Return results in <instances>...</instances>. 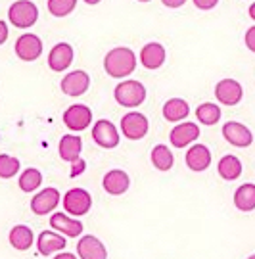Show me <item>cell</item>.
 Masks as SVG:
<instances>
[{
	"instance_id": "obj_22",
	"label": "cell",
	"mask_w": 255,
	"mask_h": 259,
	"mask_svg": "<svg viewBox=\"0 0 255 259\" xmlns=\"http://www.w3.org/2000/svg\"><path fill=\"white\" fill-rule=\"evenodd\" d=\"M242 169H244V167H242V161H240L236 156H232V154L223 156L217 163L219 175H221V179H225V181H236V179H240Z\"/></svg>"
},
{
	"instance_id": "obj_21",
	"label": "cell",
	"mask_w": 255,
	"mask_h": 259,
	"mask_svg": "<svg viewBox=\"0 0 255 259\" xmlns=\"http://www.w3.org/2000/svg\"><path fill=\"white\" fill-rule=\"evenodd\" d=\"M81 150H82V140L77 135H65V137H62L60 146H58L60 157L64 161H69V163H73L75 159L81 157Z\"/></svg>"
},
{
	"instance_id": "obj_18",
	"label": "cell",
	"mask_w": 255,
	"mask_h": 259,
	"mask_svg": "<svg viewBox=\"0 0 255 259\" xmlns=\"http://www.w3.org/2000/svg\"><path fill=\"white\" fill-rule=\"evenodd\" d=\"M129 185H131V179H129V175L123 169H111V171L106 173L104 181H102L104 190L111 196L125 194L129 190Z\"/></svg>"
},
{
	"instance_id": "obj_2",
	"label": "cell",
	"mask_w": 255,
	"mask_h": 259,
	"mask_svg": "<svg viewBox=\"0 0 255 259\" xmlns=\"http://www.w3.org/2000/svg\"><path fill=\"white\" fill-rule=\"evenodd\" d=\"M115 100L123 108H138L146 100V87L140 81L125 79L115 87Z\"/></svg>"
},
{
	"instance_id": "obj_15",
	"label": "cell",
	"mask_w": 255,
	"mask_h": 259,
	"mask_svg": "<svg viewBox=\"0 0 255 259\" xmlns=\"http://www.w3.org/2000/svg\"><path fill=\"white\" fill-rule=\"evenodd\" d=\"M167 60V50L159 42H148L140 50V64L146 69H159Z\"/></svg>"
},
{
	"instance_id": "obj_11",
	"label": "cell",
	"mask_w": 255,
	"mask_h": 259,
	"mask_svg": "<svg viewBox=\"0 0 255 259\" xmlns=\"http://www.w3.org/2000/svg\"><path fill=\"white\" fill-rule=\"evenodd\" d=\"M60 87H62V93H65L67 96H82L91 87V77L82 69H75L65 75Z\"/></svg>"
},
{
	"instance_id": "obj_31",
	"label": "cell",
	"mask_w": 255,
	"mask_h": 259,
	"mask_svg": "<svg viewBox=\"0 0 255 259\" xmlns=\"http://www.w3.org/2000/svg\"><path fill=\"white\" fill-rule=\"evenodd\" d=\"M84 169H87V161L82 159V157H79V159H75L71 163V173L69 175L71 177H79L84 173Z\"/></svg>"
},
{
	"instance_id": "obj_26",
	"label": "cell",
	"mask_w": 255,
	"mask_h": 259,
	"mask_svg": "<svg viewBox=\"0 0 255 259\" xmlns=\"http://www.w3.org/2000/svg\"><path fill=\"white\" fill-rule=\"evenodd\" d=\"M150 159H152V165L159 171H169L175 163L173 152L167 148L165 144H157L152 148V154H150Z\"/></svg>"
},
{
	"instance_id": "obj_20",
	"label": "cell",
	"mask_w": 255,
	"mask_h": 259,
	"mask_svg": "<svg viewBox=\"0 0 255 259\" xmlns=\"http://www.w3.org/2000/svg\"><path fill=\"white\" fill-rule=\"evenodd\" d=\"M36 246H38V251L42 255H52L56 251L64 250L65 246V236H62L60 232H52V231H42L36 238Z\"/></svg>"
},
{
	"instance_id": "obj_6",
	"label": "cell",
	"mask_w": 255,
	"mask_h": 259,
	"mask_svg": "<svg viewBox=\"0 0 255 259\" xmlns=\"http://www.w3.org/2000/svg\"><path fill=\"white\" fill-rule=\"evenodd\" d=\"M215 98L223 106H238L244 98V89L236 79H223L215 84Z\"/></svg>"
},
{
	"instance_id": "obj_5",
	"label": "cell",
	"mask_w": 255,
	"mask_h": 259,
	"mask_svg": "<svg viewBox=\"0 0 255 259\" xmlns=\"http://www.w3.org/2000/svg\"><path fill=\"white\" fill-rule=\"evenodd\" d=\"M62 204H64V209L69 213V215L81 217V215H87V213L91 211L92 198L84 188H71V190L65 192V196L62 198Z\"/></svg>"
},
{
	"instance_id": "obj_10",
	"label": "cell",
	"mask_w": 255,
	"mask_h": 259,
	"mask_svg": "<svg viewBox=\"0 0 255 259\" xmlns=\"http://www.w3.org/2000/svg\"><path fill=\"white\" fill-rule=\"evenodd\" d=\"M64 123L67 129L71 131H84L92 123V111L84 104H75L69 106L64 111Z\"/></svg>"
},
{
	"instance_id": "obj_14",
	"label": "cell",
	"mask_w": 255,
	"mask_h": 259,
	"mask_svg": "<svg viewBox=\"0 0 255 259\" xmlns=\"http://www.w3.org/2000/svg\"><path fill=\"white\" fill-rule=\"evenodd\" d=\"M196 139H200V127L196 123H179L169 135L175 148H186Z\"/></svg>"
},
{
	"instance_id": "obj_33",
	"label": "cell",
	"mask_w": 255,
	"mask_h": 259,
	"mask_svg": "<svg viewBox=\"0 0 255 259\" xmlns=\"http://www.w3.org/2000/svg\"><path fill=\"white\" fill-rule=\"evenodd\" d=\"M219 4V0H194V6L198 10H211Z\"/></svg>"
},
{
	"instance_id": "obj_36",
	"label": "cell",
	"mask_w": 255,
	"mask_h": 259,
	"mask_svg": "<svg viewBox=\"0 0 255 259\" xmlns=\"http://www.w3.org/2000/svg\"><path fill=\"white\" fill-rule=\"evenodd\" d=\"M54 259H77L75 253H69V251H64V253H58Z\"/></svg>"
},
{
	"instance_id": "obj_27",
	"label": "cell",
	"mask_w": 255,
	"mask_h": 259,
	"mask_svg": "<svg viewBox=\"0 0 255 259\" xmlns=\"http://www.w3.org/2000/svg\"><path fill=\"white\" fill-rule=\"evenodd\" d=\"M221 115H223V113H221V108L213 102H203L196 108V117H198V121L203 123V125H215V123H219Z\"/></svg>"
},
{
	"instance_id": "obj_29",
	"label": "cell",
	"mask_w": 255,
	"mask_h": 259,
	"mask_svg": "<svg viewBox=\"0 0 255 259\" xmlns=\"http://www.w3.org/2000/svg\"><path fill=\"white\" fill-rule=\"evenodd\" d=\"M48 12L56 16V18H65L69 16L75 6H77V0H48Z\"/></svg>"
},
{
	"instance_id": "obj_19",
	"label": "cell",
	"mask_w": 255,
	"mask_h": 259,
	"mask_svg": "<svg viewBox=\"0 0 255 259\" xmlns=\"http://www.w3.org/2000/svg\"><path fill=\"white\" fill-rule=\"evenodd\" d=\"M50 227L60 232V234L69 236V238H75V236L82 234V223L77 221V219H71L65 213H54L50 217Z\"/></svg>"
},
{
	"instance_id": "obj_38",
	"label": "cell",
	"mask_w": 255,
	"mask_h": 259,
	"mask_svg": "<svg viewBox=\"0 0 255 259\" xmlns=\"http://www.w3.org/2000/svg\"><path fill=\"white\" fill-rule=\"evenodd\" d=\"M84 2H87V4H91V6H94V4H98L100 0H84Z\"/></svg>"
},
{
	"instance_id": "obj_9",
	"label": "cell",
	"mask_w": 255,
	"mask_h": 259,
	"mask_svg": "<svg viewBox=\"0 0 255 259\" xmlns=\"http://www.w3.org/2000/svg\"><path fill=\"white\" fill-rule=\"evenodd\" d=\"M92 139L94 142L102 146V148H115L119 144V131L117 127L108 119H100L98 123H94V127H92Z\"/></svg>"
},
{
	"instance_id": "obj_8",
	"label": "cell",
	"mask_w": 255,
	"mask_h": 259,
	"mask_svg": "<svg viewBox=\"0 0 255 259\" xmlns=\"http://www.w3.org/2000/svg\"><path fill=\"white\" fill-rule=\"evenodd\" d=\"M223 137H225L228 144H232L236 148H247L253 142L251 131L247 129L246 125L238 123V121H227L223 125Z\"/></svg>"
},
{
	"instance_id": "obj_3",
	"label": "cell",
	"mask_w": 255,
	"mask_h": 259,
	"mask_svg": "<svg viewBox=\"0 0 255 259\" xmlns=\"http://www.w3.org/2000/svg\"><path fill=\"white\" fill-rule=\"evenodd\" d=\"M8 19L14 27L29 29L38 19V8L31 0H16L8 8Z\"/></svg>"
},
{
	"instance_id": "obj_28",
	"label": "cell",
	"mask_w": 255,
	"mask_h": 259,
	"mask_svg": "<svg viewBox=\"0 0 255 259\" xmlns=\"http://www.w3.org/2000/svg\"><path fill=\"white\" fill-rule=\"evenodd\" d=\"M42 185V173L35 169V167H29L25 169L21 177H19V188L23 190V192H33L36 190L38 186Z\"/></svg>"
},
{
	"instance_id": "obj_4",
	"label": "cell",
	"mask_w": 255,
	"mask_h": 259,
	"mask_svg": "<svg viewBox=\"0 0 255 259\" xmlns=\"http://www.w3.org/2000/svg\"><path fill=\"white\" fill-rule=\"evenodd\" d=\"M148 129H150V123L144 113H140V111H129L121 119V133L129 140L144 139L148 135Z\"/></svg>"
},
{
	"instance_id": "obj_17",
	"label": "cell",
	"mask_w": 255,
	"mask_h": 259,
	"mask_svg": "<svg viewBox=\"0 0 255 259\" xmlns=\"http://www.w3.org/2000/svg\"><path fill=\"white\" fill-rule=\"evenodd\" d=\"M184 161H186L188 169L198 171V173H200V171H205V169H209V165H211L209 148H207L205 144H194V146H190L188 152H186Z\"/></svg>"
},
{
	"instance_id": "obj_32",
	"label": "cell",
	"mask_w": 255,
	"mask_h": 259,
	"mask_svg": "<svg viewBox=\"0 0 255 259\" xmlns=\"http://www.w3.org/2000/svg\"><path fill=\"white\" fill-rule=\"evenodd\" d=\"M244 42H246V47L249 48L251 52H255V25L246 31V35H244Z\"/></svg>"
},
{
	"instance_id": "obj_30",
	"label": "cell",
	"mask_w": 255,
	"mask_h": 259,
	"mask_svg": "<svg viewBox=\"0 0 255 259\" xmlns=\"http://www.w3.org/2000/svg\"><path fill=\"white\" fill-rule=\"evenodd\" d=\"M19 171V159L8 154H0V179H12Z\"/></svg>"
},
{
	"instance_id": "obj_16",
	"label": "cell",
	"mask_w": 255,
	"mask_h": 259,
	"mask_svg": "<svg viewBox=\"0 0 255 259\" xmlns=\"http://www.w3.org/2000/svg\"><path fill=\"white\" fill-rule=\"evenodd\" d=\"M79 259H108V250L96 236L87 234L77 244Z\"/></svg>"
},
{
	"instance_id": "obj_35",
	"label": "cell",
	"mask_w": 255,
	"mask_h": 259,
	"mask_svg": "<svg viewBox=\"0 0 255 259\" xmlns=\"http://www.w3.org/2000/svg\"><path fill=\"white\" fill-rule=\"evenodd\" d=\"M167 8H181L186 0H161Z\"/></svg>"
},
{
	"instance_id": "obj_7",
	"label": "cell",
	"mask_w": 255,
	"mask_h": 259,
	"mask_svg": "<svg viewBox=\"0 0 255 259\" xmlns=\"http://www.w3.org/2000/svg\"><path fill=\"white\" fill-rule=\"evenodd\" d=\"M16 56L23 62H35L42 54V40L33 33H23L16 40Z\"/></svg>"
},
{
	"instance_id": "obj_40",
	"label": "cell",
	"mask_w": 255,
	"mask_h": 259,
	"mask_svg": "<svg viewBox=\"0 0 255 259\" xmlns=\"http://www.w3.org/2000/svg\"><path fill=\"white\" fill-rule=\"evenodd\" d=\"M138 2H150V0H138Z\"/></svg>"
},
{
	"instance_id": "obj_13",
	"label": "cell",
	"mask_w": 255,
	"mask_h": 259,
	"mask_svg": "<svg viewBox=\"0 0 255 259\" xmlns=\"http://www.w3.org/2000/svg\"><path fill=\"white\" fill-rule=\"evenodd\" d=\"M73 58H75V50H73L71 45H67V42H58L52 50H50V54H48V67L52 69V71H65L69 65H71Z\"/></svg>"
},
{
	"instance_id": "obj_12",
	"label": "cell",
	"mask_w": 255,
	"mask_h": 259,
	"mask_svg": "<svg viewBox=\"0 0 255 259\" xmlns=\"http://www.w3.org/2000/svg\"><path fill=\"white\" fill-rule=\"evenodd\" d=\"M58 204H60V190L48 186L31 200V211L35 215H48L58 207Z\"/></svg>"
},
{
	"instance_id": "obj_39",
	"label": "cell",
	"mask_w": 255,
	"mask_h": 259,
	"mask_svg": "<svg viewBox=\"0 0 255 259\" xmlns=\"http://www.w3.org/2000/svg\"><path fill=\"white\" fill-rule=\"evenodd\" d=\"M247 259H255V253H253V255H249V257H247Z\"/></svg>"
},
{
	"instance_id": "obj_37",
	"label": "cell",
	"mask_w": 255,
	"mask_h": 259,
	"mask_svg": "<svg viewBox=\"0 0 255 259\" xmlns=\"http://www.w3.org/2000/svg\"><path fill=\"white\" fill-rule=\"evenodd\" d=\"M249 18H251L255 21V2L251 4V6H249Z\"/></svg>"
},
{
	"instance_id": "obj_24",
	"label": "cell",
	"mask_w": 255,
	"mask_h": 259,
	"mask_svg": "<svg viewBox=\"0 0 255 259\" xmlns=\"http://www.w3.org/2000/svg\"><path fill=\"white\" fill-rule=\"evenodd\" d=\"M234 205L236 209L244 213H249L255 209V185L246 183V185L238 186L234 192Z\"/></svg>"
},
{
	"instance_id": "obj_34",
	"label": "cell",
	"mask_w": 255,
	"mask_h": 259,
	"mask_svg": "<svg viewBox=\"0 0 255 259\" xmlns=\"http://www.w3.org/2000/svg\"><path fill=\"white\" fill-rule=\"evenodd\" d=\"M8 35H10V31H8V25H6V21H2L0 19V47L8 40Z\"/></svg>"
},
{
	"instance_id": "obj_1",
	"label": "cell",
	"mask_w": 255,
	"mask_h": 259,
	"mask_svg": "<svg viewBox=\"0 0 255 259\" xmlns=\"http://www.w3.org/2000/svg\"><path fill=\"white\" fill-rule=\"evenodd\" d=\"M104 69L113 79H123L137 69V54L127 47L111 48L104 58Z\"/></svg>"
},
{
	"instance_id": "obj_25",
	"label": "cell",
	"mask_w": 255,
	"mask_h": 259,
	"mask_svg": "<svg viewBox=\"0 0 255 259\" xmlns=\"http://www.w3.org/2000/svg\"><path fill=\"white\" fill-rule=\"evenodd\" d=\"M10 244L19 251L29 250L33 246V231L27 225H16L10 231Z\"/></svg>"
},
{
	"instance_id": "obj_23",
	"label": "cell",
	"mask_w": 255,
	"mask_h": 259,
	"mask_svg": "<svg viewBox=\"0 0 255 259\" xmlns=\"http://www.w3.org/2000/svg\"><path fill=\"white\" fill-rule=\"evenodd\" d=\"M188 113H190V106L182 98H171L163 106V117L171 123H179V121L186 119Z\"/></svg>"
}]
</instances>
